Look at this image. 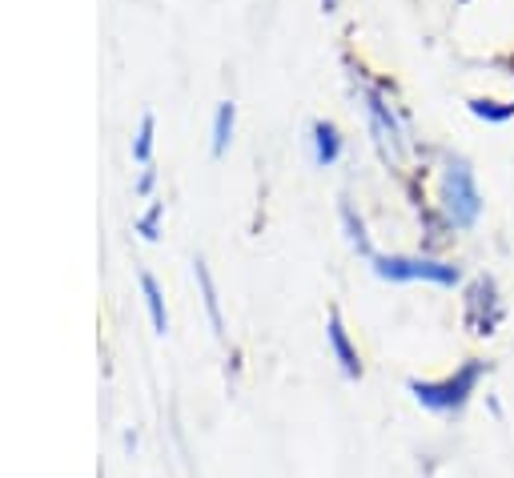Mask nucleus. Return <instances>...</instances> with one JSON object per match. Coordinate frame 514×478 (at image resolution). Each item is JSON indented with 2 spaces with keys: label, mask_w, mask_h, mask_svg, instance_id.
<instances>
[{
  "label": "nucleus",
  "mask_w": 514,
  "mask_h": 478,
  "mask_svg": "<svg viewBox=\"0 0 514 478\" xmlns=\"http://www.w3.org/2000/svg\"><path fill=\"white\" fill-rule=\"evenodd\" d=\"M470 113H474L478 121L506 125V121L514 117V105H510V101H482V97H474V101H470Z\"/></svg>",
  "instance_id": "f8f14e48"
},
{
  "label": "nucleus",
  "mask_w": 514,
  "mask_h": 478,
  "mask_svg": "<svg viewBox=\"0 0 514 478\" xmlns=\"http://www.w3.org/2000/svg\"><path fill=\"white\" fill-rule=\"evenodd\" d=\"M153 181H157V173H153V165H145V173H141L137 189H141V193H149V189H153Z\"/></svg>",
  "instance_id": "2eb2a0df"
},
{
  "label": "nucleus",
  "mask_w": 514,
  "mask_h": 478,
  "mask_svg": "<svg viewBox=\"0 0 514 478\" xmlns=\"http://www.w3.org/2000/svg\"><path fill=\"white\" fill-rule=\"evenodd\" d=\"M141 294H145V310H149V322L157 334H169V310H165V298H161V286L153 274H141Z\"/></svg>",
  "instance_id": "1a4fd4ad"
},
{
  "label": "nucleus",
  "mask_w": 514,
  "mask_h": 478,
  "mask_svg": "<svg viewBox=\"0 0 514 478\" xmlns=\"http://www.w3.org/2000/svg\"><path fill=\"white\" fill-rule=\"evenodd\" d=\"M438 205H442V217L454 229H470L482 217V193H478V181H474V169H470L466 157H454V153L446 157Z\"/></svg>",
  "instance_id": "f03ea898"
},
{
  "label": "nucleus",
  "mask_w": 514,
  "mask_h": 478,
  "mask_svg": "<svg viewBox=\"0 0 514 478\" xmlns=\"http://www.w3.org/2000/svg\"><path fill=\"white\" fill-rule=\"evenodd\" d=\"M502 318H506V306L498 302L494 282H490V278H478V282L470 286V294H466V326H470L478 338H486V334L498 330Z\"/></svg>",
  "instance_id": "20e7f679"
},
{
  "label": "nucleus",
  "mask_w": 514,
  "mask_h": 478,
  "mask_svg": "<svg viewBox=\"0 0 514 478\" xmlns=\"http://www.w3.org/2000/svg\"><path fill=\"white\" fill-rule=\"evenodd\" d=\"M233 121H237V105H233V101H221L217 113H213V141H209L213 157H221V153L229 149V141H233Z\"/></svg>",
  "instance_id": "9d476101"
},
{
  "label": "nucleus",
  "mask_w": 514,
  "mask_h": 478,
  "mask_svg": "<svg viewBox=\"0 0 514 478\" xmlns=\"http://www.w3.org/2000/svg\"><path fill=\"white\" fill-rule=\"evenodd\" d=\"M193 278L201 286V298H205V310H209V322H213V334L225 338V318H221V298H217V286H213V274L205 266V258L193 262Z\"/></svg>",
  "instance_id": "0eeeda50"
},
{
  "label": "nucleus",
  "mask_w": 514,
  "mask_h": 478,
  "mask_svg": "<svg viewBox=\"0 0 514 478\" xmlns=\"http://www.w3.org/2000/svg\"><path fill=\"white\" fill-rule=\"evenodd\" d=\"M153 129H157V121H153V113H145V117H141V133H137V141H133V157H137L141 165L153 161Z\"/></svg>",
  "instance_id": "ddd939ff"
},
{
  "label": "nucleus",
  "mask_w": 514,
  "mask_h": 478,
  "mask_svg": "<svg viewBox=\"0 0 514 478\" xmlns=\"http://www.w3.org/2000/svg\"><path fill=\"white\" fill-rule=\"evenodd\" d=\"M322 9H326V13H334V9H338V0H322Z\"/></svg>",
  "instance_id": "dca6fc26"
},
{
  "label": "nucleus",
  "mask_w": 514,
  "mask_h": 478,
  "mask_svg": "<svg viewBox=\"0 0 514 478\" xmlns=\"http://www.w3.org/2000/svg\"><path fill=\"white\" fill-rule=\"evenodd\" d=\"M342 157V137H338V125L334 121H314V161L326 169Z\"/></svg>",
  "instance_id": "6e6552de"
},
{
  "label": "nucleus",
  "mask_w": 514,
  "mask_h": 478,
  "mask_svg": "<svg viewBox=\"0 0 514 478\" xmlns=\"http://www.w3.org/2000/svg\"><path fill=\"white\" fill-rule=\"evenodd\" d=\"M326 342H330V350H334L342 374H346L350 382H358V378H362V358H358V350H354V342H350L346 322H342L338 310H330V318H326Z\"/></svg>",
  "instance_id": "423d86ee"
},
{
  "label": "nucleus",
  "mask_w": 514,
  "mask_h": 478,
  "mask_svg": "<svg viewBox=\"0 0 514 478\" xmlns=\"http://www.w3.org/2000/svg\"><path fill=\"white\" fill-rule=\"evenodd\" d=\"M490 374V362H482V358H470V362H462L450 378H438V382H418V378H410L406 382V390L414 394V402L418 406H426L430 414H462V406L474 398V390L482 386V378Z\"/></svg>",
  "instance_id": "f257e3e1"
},
{
  "label": "nucleus",
  "mask_w": 514,
  "mask_h": 478,
  "mask_svg": "<svg viewBox=\"0 0 514 478\" xmlns=\"http://www.w3.org/2000/svg\"><path fill=\"white\" fill-rule=\"evenodd\" d=\"M342 225H346V237H350V246L362 254V258H370L374 262V246H370V233H366V221L354 213V205L346 201L342 205Z\"/></svg>",
  "instance_id": "9b49d317"
},
{
  "label": "nucleus",
  "mask_w": 514,
  "mask_h": 478,
  "mask_svg": "<svg viewBox=\"0 0 514 478\" xmlns=\"http://www.w3.org/2000/svg\"><path fill=\"white\" fill-rule=\"evenodd\" d=\"M161 213H165V205H161V201H153V205L145 209V217L137 221V229H141V237H145V242H157V229H161Z\"/></svg>",
  "instance_id": "4468645a"
},
{
  "label": "nucleus",
  "mask_w": 514,
  "mask_h": 478,
  "mask_svg": "<svg viewBox=\"0 0 514 478\" xmlns=\"http://www.w3.org/2000/svg\"><path fill=\"white\" fill-rule=\"evenodd\" d=\"M366 117H370V133H374V141H378L382 157L390 161V157L402 149V129H398V121H394L390 105H386L378 93H366Z\"/></svg>",
  "instance_id": "39448f33"
},
{
  "label": "nucleus",
  "mask_w": 514,
  "mask_h": 478,
  "mask_svg": "<svg viewBox=\"0 0 514 478\" xmlns=\"http://www.w3.org/2000/svg\"><path fill=\"white\" fill-rule=\"evenodd\" d=\"M374 274L382 282H434L454 290L462 282V270L454 262H438V258H406V254H374Z\"/></svg>",
  "instance_id": "7ed1b4c3"
}]
</instances>
